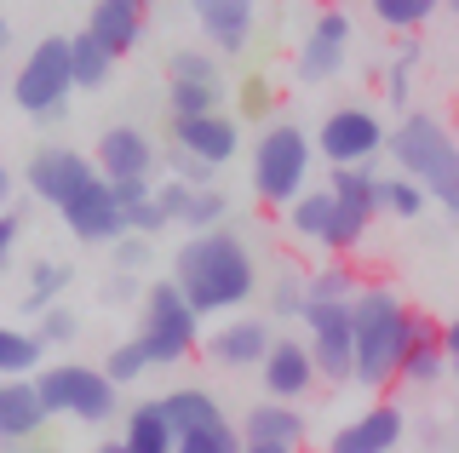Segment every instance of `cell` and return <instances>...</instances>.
<instances>
[{
  "label": "cell",
  "instance_id": "6da1fadb",
  "mask_svg": "<svg viewBox=\"0 0 459 453\" xmlns=\"http://www.w3.org/2000/svg\"><path fill=\"white\" fill-rule=\"evenodd\" d=\"M172 281L184 287L201 316H236L253 304L258 293V259L241 230H201L184 235V247L172 252Z\"/></svg>",
  "mask_w": 459,
  "mask_h": 453
},
{
  "label": "cell",
  "instance_id": "7a4b0ae2",
  "mask_svg": "<svg viewBox=\"0 0 459 453\" xmlns=\"http://www.w3.org/2000/svg\"><path fill=\"white\" fill-rule=\"evenodd\" d=\"M391 161H396V173L425 184L430 201L459 224V138L437 115L408 109V115L391 126Z\"/></svg>",
  "mask_w": 459,
  "mask_h": 453
},
{
  "label": "cell",
  "instance_id": "3957f363",
  "mask_svg": "<svg viewBox=\"0 0 459 453\" xmlns=\"http://www.w3.org/2000/svg\"><path fill=\"white\" fill-rule=\"evenodd\" d=\"M351 310H356V385H368V390L396 385L413 310L402 304L396 287H362Z\"/></svg>",
  "mask_w": 459,
  "mask_h": 453
},
{
  "label": "cell",
  "instance_id": "277c9868",
  "mask_svg": "<svg viewBox=\"0 0 459 453\" xmlns=\"http://www.w3.org/2000/svg\"><path fill=\"white\" fill-rule=\"evenodd\" d=\"M310 161L316 138L293 121H270L253 144V195L264 207H293L310 190Z\"/></svg>",
  "mask_w": 459,
  "mask_h": 453
},
{
  "label": "cell",
  "instance_id": "5b68a950",
  "mask_svg": "<svg viewBox=\"0 0 459 453\" xmlns=\"http://www.w3.org/2000/svg\"><path fill=\"white\" fill-rule=\"evenodd\" d=\"M40 396H47V414L52 419H75V424H109L121 414V385L104 373V362L86 367V362H52L35 373Z\"/></svg>",
  "mask_w": 459,
  "mask_h": 453
},
{
  "label": "cell",
  "instance_id": "8992f818",
  "mask_svg": "<svg viewBox=\"0 0 459 453\" xmlns=\"http://www.w3.org/2000/svg\"><path fill=\"white\" fill-rule=\"evenodd\" d=\"M138 338L150 345L155 367H178L184 356H195L201 345V310L184 299L178 281H150L143 287V304H138Z\"/></svg>",
  "mask_w": 459,
  "mask_h": 453
},
{
  "label": "cell",
  "instance_id": "52a82bcc",
  "mask_svg": "<svg viewBox=\"0 0 459 453\" xmlns=\"http://www.w3.org/2000/svg\"><path fill=\"white\" fill-rule=\"evenodd\" d=\"M69 92H81L75 87V58H69V35H47L18 64V75H12V104H18L29 121H57L69 109Z\"/></svg>",
  "mask_w": 459,
  "mask_h": 453
},
{
  "label": "cell",
  "instance_id": "ba28073f",
  "mask_svg": "<svg viewBox=\"0 0 459 453\" xmlns=\"http://www.w3.org/2000/svg\"><path fill=\"white\" fill-rule=\"evenodd\" d=\"M52 212L64 218V230L75 235V242H86V247H115L121 235H133L121 195H115V184L98 173V167H92V173H86V178H81V184H75V190H69Z\"/></svg>",
  "mask_w": 459,
  "mask_h": 453
},
{
  "label": "cell",
  "instance_id": "9c48e42d",
  "mask_svg": "<svg viewBox=\"0 0 459 453\" xmlns=\"http://www.w3.org/2000/svg\"><path fill=\"white\" fill-rule=\"evenodd\" d=\"M368 224H373V212L339 201L333 190H305L287 207V230L310 247H327V252H356L362 235H368Z\"/></svg>",
  "mask_w": 459,
  "mask_h": 453
},
{
  "label": "cell",
  "instance_id": "30bf717a",
  "mask_svg": "<svg viewBox=\"0 0 459 453\" xmlns=\"http://www.w3.org/2000/svg\"><path fill=\"white\" fill-rule=\"evenodd\" d=\"M356 304V299H351ZM351 304H305V338H310V356L322 367V385H344L356 379V310Z\"/></svg>",
  "mask_w": 459,
  "mask_h": 453
},
{
  "label": "cell",
  "instance_id": "8fae6325",
  "mask_svg": "<svg viewBox=\"0 0 459 453\" xmlns=\"http://www.w3.org/2000/svg\"><path fill=\"white\" fill-rule=\"evenodd\" d=\"M316 150H322L327 167H368L379 150H391V126L362 104H339L333 115H322Z\"/></svg>",
  "mask_w": 459,
  "mask_h": 453
},
{
  "label": "cell",
  "instance_id": "7c38bea8",
  "mask_svg": "<svg viewBox=\"0 0 459 453\" xmlns=\"http://www.w3.org/2000/svg\"><path fill=\"white\" fill-rule=\"evenodd\" d=\"M98 173L109 184H155V167H161V155H155L150 132H138V126H104L98 132V150H92Z\"/></svg>",
  "mask_w": 459,
  "mask_h": 453
},
{
  "label": "cell",
  "instance_id": "4fadbf2b",
  "mask_svg": "<svg viewBox=\"0 0 459 453\" xmlns=\"http://www.w3.org/2000/svg\"><path fill=\"white\" fill-rule=\"evenodd\" d=\"M270 345H276V333H270L264 316H236V321H219L207 338H201V350H207L212 367H224V373H241V367H264Z\"/></svg>",
  "mask_w": 459,
  "mask_h": 453
},
{
  "label": "cell",
  "instance_id": "5bb4252c",
  "mask_svg": "<svg viewBox=\"0 0 459 453\" xmlns=\"http://www.w3.org/2000/svg\"><path fill=\"white\" fill-rule=\"evenodd\" d=\"M258 379H264V396H276V402H299V396H310L316 379H322V367H316V356H310V338L276 333V345H270Z\"/></svg>",
  "mask_w": 459,
  "mask_h": 453
},
{
  "label": "cell",
  "instance_id": "9a60e30c",
  "mask_svg": "<svg viewBox=\"0 0 459 453\" xmlns=\"http://www.w3.org/2000/svg\"><path fill=\"white\" fill-rule=\"evenodd\" d=\"M344 58H351V18L327 6L322 18L310 23V35H305V47H299L293 69H299V81H310V87H316V81H333L339 69H344Z\"/></svg>",
  "mask_w": 459,
  "mask_h": 453
},
{
  "label": "cell",
  "instance_id": "2e32d148",
  "mask_svg": "<svg viewBox=\"0 0 459 453\" xmlns=\"http://www.w3.org/2000/svg\"><path fill=\"white\" fill-rule=\"evenodd\" d=\"M98 161H86L81 150H64V144H40L35 155H29V167H23V184H29V195L35 201H47V207H57L75 184L92 173Z\"/></svg>",
  "mask_w": 459,
  "mask_h": 453
},
{
  "label": "cell",
  "instance_id": "e0dca14e",
  "mask_svg": "<svg viewBox=\"0 0 459 453\" xmlns=\"http://www.w3.org/2000/svg\"><path fill=\"white\" fill-rule=\"evenodd\" d=\"M190 18L201 23L207 47H219L224 58H241L258 23V0H190Z\"/></svg>",
  "mask_w": 459,
  "mask_h": 453
},
{
  "label": "cell",
  "instance_id": "ac0fdd59",
  "mask_svg": "<svg viewBox=\"0 0 459 453\" xmlns=\"http://www.w3.org/2000/svg\"><path fill=\"white\" fill-rule=\"evenodd\" d=\"M402 436H408L402 407L396 402H373L368 414H356L351 424H339V436L327 442V453H396Z\"/></svg>",
  "mask_w": 459,
  "mask_h": 453
},
{
  "label": "cell",
  "instance_id": "d6986e66",
  "mask_svg": "<svg viewBox=\"0 0 459 453\" xmlns=\"http://www.w3.org/2000/svg\"><path fill=\"white\" fill-rule=\"evenodd\" d=\"M454 373V356H448V338H442V321H430L413 310V328H408V350H402V385L413 390H430L437 379Z\"/></svg>",
  "mask_w": 459,
  "mask_h": 453
},
{
  "label": "cell",
  "instance_id": "ffe728a7",
  "mask_svg": "<svg viewBox=\"0 0 459 453\" xmlns=\"http://www.w3.org/2000/svg\"><path fill=\"white\" fill-rule=\"evenodd\" d=\"M47 396H40L35 379H6L0 385V448L6 453H23L29 436L47 431Z\"/></svg>",
  "mask_w": 459,
  "mask_h": 453
},
{
  "label": "cell",
  "instance_id": "44dd1931",
  "mask_svg": "<svg viewBox=\"0 0 459 453\" xmlns=\"http://www.w3.org/2000/svg\"><path fill=\"white\" fill-rule=\"evenodd\" d=\"M172 144L201 155L207 167H224L241 155V121L224 115V109H212V115H190V121H172Z\"/></svg>",
  "mask_w": 459,
  "mask_h": 453
},
{
  "label": "cell",
  "instance_id": "7402d4cb",
  "mask_svg": "<svg viewBox=\"0 0 459 453\" xmlns=\"http://www.w3.org/2000/svg\"><path fill=\"white\" fill-rule=\"evenodd\" d=\"M143 12H150V0H92L86 30L104 40L115 58H126V52H138V40H143Z\"/></svg>",
  "mask_w": 459,
  "mask_h": 453
},
{
  "label": "cell",
  "instance_id": "603a6c76",
  "mask_svg": "<svg viewBox=\"0 0 459 453\" xmlns=\"http://www.w3.org/2000/svg\"><path fill=\"white\" fill-rule=\"evenodd\" d=\"M241 436H247V442L305 448V414H299L293 402H276V396H264L258 407H247V414H241Z\"/></svg>",
  "mask_w": 459,
  "mask_h": 453
},
{
  "label": "cell",
  "instance_id": "cb8c5ba5",
  "mask_svg": "<svg viewBox=\"0 0 459 453\" xmlns=\"http://www.w3.org/2000/svg\"><path fill=\"white\" fill-rule=\"evenodd\" d=\"M126 453H178V424H172L167 402H138L121 424Z\"/></svg>",
  "mask_w": 459,
  "mask_h": 453
},
{
  "label": "cell",
  "instance_id": "d4e9b609",
  "mask_svg": "<svg viewBox=\"0 0 459 453\" xmlns=\"http://www.w3.org/2000/svg\"><path fill=\"white\" fill-rule=\"evenodd\" d=\"M47 338L35 328H23V321H6L0 328V379H35L40 367H47Z\"/></svg>",
  "mask_w": 459,
  "mask_h": 453
},
{
  "label": "cell",
  "instance_id": "484cf974",
  "mask_svg": "<svg viewBox=\"0 0 459 453\" xmlns=\"http://www.w3.org/2000/svg\"><path fill=\"white\" fill-rule=\"evenodd\" d=\"M69 281H75V270H69V264H57V259H35V264H29V287H23L18 310H23V316H47V310L69 293Z\"/></svg>",
  "mask_w": 459,
  "mask_h": 453
},
{
  "label": "cell",
  "instance_id": "4316f807",
  "mask_svg": "<svg viewBox=\"0 0 459 453\" xmlns=\"http://www.w3.org/2000/svg\"><path fill=\"white\" fill-rule=\"evenodd\" d=\"M327 190H333L339 201L373 212V218L385 212V173H373V161L368 167H333V173H327Z\"/></svg>",
  "mask_w": 459,
  "mask_h": 453
},
{
  "label": "cell",
  "instance_id": "83f0119b",
  "mask_svg": "<svg viewBox=\"0 0 459 453\" xmlns=\"http://www.w3.org/2000/svg\"><path fill=\"white\" fill-rule=\"evenodd\" d=\"M161 402H167L172 424H178V436H184V431H207V424L224 419V402H219L212 390H201V385H178V390H167Z\"/></svg>",
  "mask_w": 459,
  "mask_h": 453
},
{
  "label": "cell",
  "instance_id": "f1b7e54d",
  "mask_svg": "<svg viewBox=\"0 0 459 453\" xmlns=\"http://www.w3.org/2000/svg\"><path fill=\"white\" fill-rule=\"evenodd\" d=\"M69 58H75V87H81V92H98V87L109 81V69H115V52H109L92 30L69 35Z\"/></svg>",
  "mask_w": 459,
  "mask_h": 453
},
{
  "label": "cell",
  "instance_id": "f546056e",
  "mask_svg": "<svg viewBox=\"0 0 459 453\" xmlns=\"http://www.w3.org/2000/svg\"><path fill=\"white\" fill-rule=\"evenodd\" d=\"M373 6V18L385 23V30H396V35H413V30H425L430 18H437L448 0H368Z\"/></svg>",
  "mask_w": 459,
  "mask_h": 453
},
{
  "label": "cell",
  "instance_id": "4dcf8cb0",
  "mask_svg": "<svg viewBox=\"0 0 459 453\" xmlns=\"http://www.w3.org/2000/svg\"><path fill=\"white\" fill-rule=\"evenodd\" d=\"M224 104V87H201V81H167V115L190 121V115H212Z\"/></svg>",
  "mask_w": 459,
  "mask_h": 453
},
{
  "label": "cell",
  "instance_id": "1f68e13d",
  "mask_svg": "<svg viewBox=\"0 0 459 453\" xmlns=\"http://www.w3.org/2000/svg\"><path fill=\"white\" fill-rule=\"evenodd\" d=\"M305 287H310L316 304H351L356 293H362V281H356L351 264H322L316 276H305Z\"/></svg>",
  "mask_w": 459,
  "mask_h": 453
},
{
  "label": "cell",
  "instance_id": "d6a6232c",
  "mask_svg": "<svg viewBox=\"0 0 459 453\" xmlns=\"http://www.w3.org/2000/svg\"><path fill=\"white\" fill-rule=\"evenodd\" d=\"M224 218H230V201L212 190V184H195L190 201H184V218H178V224H184L190 235H201V230H219Z\"/></svg>",
  "mask_w": 459,
  "mask_h": 453
},
{
  "label": "cell",
  "instance_id": "836d02e7",
  "mask_svg": "<svg viewBox=\"0 0 459 453\" xmlns=\"http://www.w3.org/2000/svg\"><path fill=\"white\" fill-rule=\"evenodd\" d=\"M150 367H155V356H150V345H143L138 333H133V338H121V345H115L109 356H104V373L115 379V385H138Z\"/></svg>",
  "mask_w": 459,
  "mask_h": 453
},
{
  "label": "cell",
  "instance_id": "e575fe53",
  "mask_svg": "<svg viewBox=\"0 0 459 453\" xmlns=\"http://www.w3.org/2000/svg\"><path fill=\"white\" fill-rule=\"evenodd\" d=\"M178 453H247V436H241V424H207V431H184L178 436Z\"/></svg>",
  "mask_w": 459,
  "mask_h": 453
},
{
  "label": "cell",
  "instance_id": "d590c367",
  "mask_svg": "<svg viewBox=\"0 0 459 453\" xmlns=\"http://www.w3.org/2000/svg\"><path fill=\"white\" fill-rule=\"evenodd\" d=\"M310 304V287L299 270H276V281H270V321H299Z\"/></svg>",
  "mask_w": 459,
  "mask_h": 453
},
{
  "label": "cell",
  "instance_id": "8d00e7d4",
  "mask_svg": "<svg viewBox=\"0 0 459 453\" xmlns=\"http://www.w3.org/2000/svg\"><path fill=\"white\" fill-rule=\"evenodd\" d=\"M167 81H201V87H224V75H219V58L212 52H201V47H178L167 58Z\"/></svg>",
  "mask_w": 459,
  "mask_h": 453
},
{
  "label": "cell",
  "instance_id": "74e56055",
  "mask_svg": "<svg viewBox=\"0 0 459 453\" xmlns=\"http://www.w3.org/2000/svg\"><path fill=\"white\" fill-rule=\"evenodd\" d=\"M425 201H430V190H425V184H413L408 173H391V178H385V212H391V218L413 224L425 212Z\"/></svg>",
  "mask_w": 459,
  "mask_h": 453
},
{
  "label": "cell",
  "instance_id": "f35d334b",
  "mask_svg": "<svg viewBox=\"0 0 459 453\" xmlns=\"http://www.w3.org/2000/svg\"><path fill=\"white\" fill-rule=\"evenodd\" d=\"M413 69H420V47H408L391 69H385V98H391L396 109H408V104H413Z\"/></svg>",
  "mask_w": 459,
  "mask_h": 453
},
{
  "label": "cell",
  "instance_id": "ab89813d",
  "mask_svg": "<svg viewBox=\"0 0 459 453\" xmlns=\"http://www.w3.org/2000/svg\"><path fill=\"white\" fill-rule=\"evenodd\" d=\"M35 333L47 338L52 350H64V345H75V338H81V316H75V310H69V304H52L47 316L35 321Z\"/></svg>",
  "mask_w": 459,
  "mask_h": 453
},
{
  "label": "cell",
  "instance_id": "60d3db41",
  "mask_svg": "<svg viewBox=\"0 0 459 453\" xmlns=\"http://www.w3.org/2000/svg\"><path fill=\"white\" fill-rule=\"evenodd\" d=\"M241 115H253V121H276V87H270L264 75H247L241 81Z\"/></svg>",
  "mask_w": 459,
  "mask_h": 453
},
{
  "label": "cell",
  "instance_id": "b9f144b4",
  "mask_svg": "<svg viewBox=\"0 0 459 453\" xmlns=\"http://www.w3.org/2000/svg\"><path fill=\"white\" fill-rule=\"evenodd\" d=\"M150 242H155V235H121V242H115L109 252H115V270H126V276H143V270H150Z\"/></svg>",
  "mask_w": 459,
  "mask_h": 453
},
{
  "label": "cell",
  "instance_id": "7bdbcfd3",
  "mask_svg": "<svg viewBox=\"0 0 459 453\" xmlns=\"http://www.w3.org/2000/svg\"><path fill=\"white\" fill-rule=\"evenodd\" d=\"M126 224H133L138 235H161L167 224H172V212L161 207V195H150V201H138V207H126Z\"/></svg>",
  "mask_w": 459,
  "mask_h": 453
},
{
  "label": "cell",
  "instance_id": "ee69618b",
  "mask_svg": "<svg viewBox=\"0 0 459 453\" xmlns=\"http://www.w3.org/2000/svg\"><path fill=\"white\" fill-rule=\"evenodd\" d=\"M167 167H172V178H184V184H212V173H219V167H207V161H201V155L178 150V144L167 150Z\"/></svg>",
  "mask_w": 459,
  "mask_h": 453
},
{
  "label": "cell",
  "instance_id": "f6af8a7d",
  "mask_svg": "<svg viewBox=\"0 0 459 453\" xmlns=\"http://www.w3.org/2000/svg\"><path fill=\"white\" fill-rule=\"evenodd\" d=\"M18 235H23V207H6V212H0V264H12Z\"/></svg>",
  "mask_w": 459,
  "mask_h": 453
},
{
  "label": "cell",
  "instance_id": "bcb514c9",
  "mask_svg": "<svg viewBox=\"0 0 459 453\" xmlns=\"http://www.w3.org/2000/svg\"><path fill=\"white\" fill-rule=\"evenodd\" d=\"M190 190H195V184H184V178H172V184H155V195H161V207L172 212V224L184 218V201H190Z\"/></svg>",
  "mask_w": 459,
  "mask_h": 453
},
{
  "label": "cell",
  "instance_id": "7dc6e473",
  "mask_svg": "<svg viewBox=\"0 0 459 453\" xmlns=\"http://www.w3.org/2000/svg\"><path fill=\"white\" fill-rule=\"evenodd\" d=\"M126 299H138V276L115 270V276L104 281V304H126Z\"/></svg>",
  "mask_w": 459,
  "mask_h": 453
},
{
  "label": "cell",
  "instance_id": "c3c4849f",
  "mask_svg": "<svg viewBox=\"0 0 459 453\" xmlns=\"http://www.w3.org/2000/svg\"><path fill=\"white\" fill-rule=\"evenodd\" d=\"M442 338H448V356H459V316L442 321Z\"/></svg>",
  "mask_w": 459,
  "mask_h": 453
},
{
  "label": "cell",
  "instance_id": "681fc988",
  "mask_svg": "<svg viewBox=\"0 0 459 453\" xmlns=\"http://www.w3.org/2000/svg\"><path fill=\"white\" fill-rule=\"evenodd\" d=\"M247 453H299V448H281V442H247Z\"/></svg>",
  "mask_w": 459,
  "mask_h": 453
},
{
  "label": "cell",
  "instance_id": "f907efd6",
  "mask_svg": "<svg viewBox=\"0 0 459 453\" xmlns=\"http://www.w3.org/2000/svg\"><path fill=\"white\" fill-rule=\"evenodd\" d=\"M92 453H126V442H121V436H115V442H98Z\"/></svg>",
  "mask_w": 459,
  "mask_h": 453
},
{
  "label": "cell",
  "instance_id": "816d5d0a",
  "mask_svg": "<svg viewBox=\"0 0 459 453\" xmlns=\"http://www.w3.org/2000/svg\"><path fill=\"white\" fill-rule=\"evenodd\" d=\"M448 12H459V0H448Z\"/></svg>",
  "mask_w": 459,
  "mask_h": 453
},
{
  "label": "cell",
  "instance_id": "f5cc1de1",
  "mask_svg": "<svg viewBox=\"0 0 459 453\" xmlns=\"http://www.w3.org/2000/svg\"><path fill=\"white\" fill-rule=\"evenodd\" d=\"M454 379H459V356H454Z\"/></svg>",
  "mask_w": 459,
  "mask_h": 453
},
{
  "label": "cell",
  "instance_id": "db71d44e",
  "mask_svg": "<svg viewBox=\"0 0 459 453\" xmlns=\"http://www.w3.org/2000/svg\"><path fill=\"white\" fill-rule=\"evenodd\" d=\"M40 453H57V448H40Z\"/></svg>",
  "mask_w": 459,
  "mask_h": 453
}]
</instances>
